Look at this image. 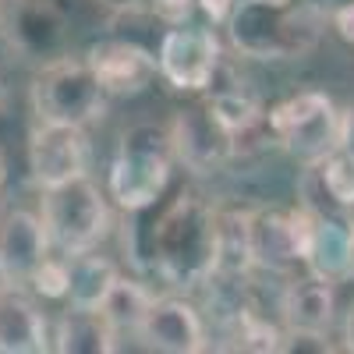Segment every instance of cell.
Returning a JSON list of instances; mask_svg holds the SVG:
<instances>
[{"label":"cell","instance_id":"9","mask_svg":"<svg viewBox=\"0 0 354 354\" xmlns=\"http://www.w3.org/2000/svg\"><path fill=\"white\" fill-rule=\"evenodd\" d=\"M88 167V142L75 124H46L28 135V170L39 188H57L82 177Z\"/></svg>","mask_w":354,"mask_h":354},{"label":"cell","instance_id":"12","mask_svg":"<svg viewBox=\"0 0 354 354\" xmlns=\"http://www.w3.org/2000/svg\"><path fill=\"white\" fill-rule=\"evenodd\" d=\"M88 68L96 71V78L103 82V88L110 96H135L160 75V61L138 43H124V39H110L88 50Z\"/></svg>","mask_w":354,"mask_h":354},{"label":"cell","instance_id":"1","mask_svg":"<svg viewBox=\"0 0 354 354\" xmlns=\"http://www.w3.org/2000/svg\"><path fill=\"white\" fill-rule=\"evenodd\" d=\"M153 270L170 287H202L216 270V213L198 195H177L149 223Z\"/></svg>","mask_w":354,"mask_h":354},{"label":"cell","instance_id":"6","mask_svg":"<svg viewBox=\"0 0 354 354\" xmlns=\"http://www.w3.org/2000/svg\"><path fill=\"white\" fill-rule=\"evenodd\" d=\"M266 124L290 156L305 163H319L333 149H340V113L322 93H298L277 103Z\"/></svg>","mask_w":354,"mask_h":354},{"label":"cell","instance_id":"2","mask_svg":"<svg viewBox=\"0 0 354 354\" xmlns=\"http://www.w3.org/2000/svg\"><path fill=\"white\" fill-rule=\"evenodd\" d=\"M174 167V142L167 128L135 124L121 135L110 163V198L124 213H142L167 192Z\"/></svg>","mask_w":354,"mask_h":354},{"label":"cell","instance_id":"30","mask_svg":"<svg viewBox=\"0 0 354 354\" xmlns=\"http://www.w3.org/2000/svg\"><path fill=\"white\" fill-rule=\"evenodd\" d=\"M100 4L106 8V11H117V15H124V11H135L142 0H100Z\"/></svg>","mask_w":354,"mask_h":354},{"label":"cell","instance_id":"7","mask_svg":"<svg viewBox=\"0 0 354 354\" xmlns=\"http://www.w3.org/2000/svg\"><path fill=\"white\" fill-rule=\"evenodd\" d=\"M312 227H315V209L252 213V259H255V266L273 270V273H290L308 255Z\"/></svg>","mask_w":354,"mask_h":354},{"label":"cell","instance_id":"22","mask_svg":"<svg viewBox=\"0 0 354 354\" xmlns=\"http://www.w3.org/2000/svg\"><path fill=\"white\" fill-rule=\"evenodd\" d=\"M205 103H209V110L220 117V124L234 135L238 149H241V138H248L262 124V106L252 93H245V88H216L213 100H205Z\"/></svg>","mask_w":354,"mask_h":354},{"label":"cell","instance_id":"16","mask_svg":"<svg viewBox=\"0 0 354 354\" xmlns=\"http://www.w3.org/2000/svg\"><path fill=\"white\" fill-rule=\"evenodd\" d=\"M11 39L28 57H53L68 39V21L50 0H18L11 18Z\"/></svg>","mask_w":354,"mask_h":354},{"label":"cell","instance_id":"11","mask_svg":"<svg viewBox=\"0 0 354 354\" xmlns=\"http://www.w3.org/2000/svg\"><path fill=\"white\" fill-rule=\"evenodd\" d=\"M46 227L39 216L25 209L0 213V280L4 283H32L36 270L46 259Z\"/></svg>","mask_w":354,"mask_h":354},{"label":"cell","instance_id":"23","mask_svg":"<svg viewBox=\"0 0 354 354\" xmlns=\"http://www.w3.org/2000/svg\"><path fill=\"white\" fill-rule=\"evenodd\" d=\"M319 181H322V192H326V198L333 205H354V153L347 149H333L326 160L312 163Z\"/></svg>","mask_w":354,"mask_h":354},{"label":"cell","instance_id":"28","mask_svg":"<svg viewBox=\"0 0 354 354\" xmlns=\"http://www.w3.org/2000/svg\"><path fill=\"white\" fill-rule=\"evenodd\" d=\"M333 25H337L340 39L354 43V0H347V4H340V8L333 11Z\"/></svg>","mask_w":354,"mask_h":354},{"label":"cell","instance_id":"15","mask_svg":"<svg viewBox=\"0 0 354 354\" xmlns=\"http://www.w3.org/2000/svg\"><path fill=\"white\" fill-rule=\"evenodd\" d=\"M50 347L46 319L15 283H0V354H43Z\"/></svg>","mask_w":354,"mask_h":354},{"label":"cell","instance_id":"18","mask_svg":"<svg viewBox=\"0 0 354 354\" xmlns=\"http://www.w3.org/2000/svg\"><path fill=\"white\" fill-rule=\"evenodd\" d=\"M61 354H110L117 351V333L96 308H68L53 337Z\"/></svg>","mask_w":354,"mask_h":354},{"label":"cell","instance_id":"8","mask_svg":"<svg viewBox=\"0 0 354 354\" xmlns=\"http://www.w3.org/2000/svg\"><path fill=\"white\" fill-rule=\"evenodd\" d=\"M160 75L181 88V93H198L220 71V39L209 28H170L160 43Z\"/></svg>","mask_w":354,"mask_h":354},{"label":"cell","instance_id":"33","mask_svg":"<svg viewBox=\"0 0 354 354\" xmlns=\"http://www.w3.org/2000/svg\"><path fill=\"white\" fill-rule=\"evenodd\" d=\"M4 181H8V160H4V153H0V188H4Z\"/></svg>","mask_w":354,"mask_h":354},{"label":"cell","instance_id":"5","mask_svg":"<svg viewBox=\"0 0 354 354\" xmlns=\"http://www.w3.org/2000/svg\"><path fill=\"white\" fill-rule=\"evenodd\" d=\"M43 227L50 245H57L64 255L88 252L106 234L110 209L100 188L82 174L68 185L43 188Z\"/></svg>","mask_w":354,"mask_h":354},{"label":"cell","instance_id":"27","mask_svg":"<svg viewBox=\"0 0 354 354\" xmlns=\"http://www.w3.org/2000/svg\"><path fill=\"white\" fill-rule=\"evenodd\" d=\"M198 8L205 11V18H209L213 25H223V21H230L238 0H198Z\"/></svg>","mask_w":354,"mask_h":354},{"label":"cell","instance_id":"14","mask_svg":"<svg viewBox=\"0 0 354 354\" xmlns=\"http://www.w3.org/2000/svg\"><path fill=\"white\" fill-rule=\"evenodd\" d=\"M305 266L312 270V277H322L330 283L354 277V223L315 209V227H312Z\"/></svg>","mask_w":354,"mask_h":354},{"label":"cell","instance_id":"19","mask_svg":"<svg viewBox=\"0 0 354 354\" xmlns=\"http://www.w3.org/2000/svg\"><path fill=\"white\" fill-rule=\"evenodd\" d=\"M255 266L252 259V213H216V270L213 277L238 280Z\"/></svg>","mask_w":354,"mask_h":354},{"label":"cell","instance_id":"25","mask_svg":"<svg viewBox=\"0 0 354 354\" xmlns=\"http://www.w3.org/2000/svg\"><path fill=\"white\" fill-rule=\"evenodd\" d=\"M32 287L43 294V298H68V262L43 259V266L32 277Z\"/></svg>","mask_w":354,"mask_h":354},{"label":"cell","instance_id":"24","mask_svg":"<svg viewBox=\"0 0 354 354\" xmlns=\"http://www.w3.org/2000/svg\"><path fill=\"white\" fill-rule=\"evenodd\" d=\"M238 340H241V347L245 351H280L283 347V337H280V330L277 326H270L266 319H259L255 312H248V308H241L238 312Z\"/></svg>","mask_w":354,"mask_h":354},{"label":"cell","instance_id":"34","mask_svg":"<svg viewBox=\"0 0 354 354\" xmlns=\"http://www.w3.org/2000/svg\"><path fill=\"white\" fill-rule=\"evenodd\" d=\"M259 4H273V8H283V4H290V0H259Z\"/></svg>","mask_w":354,"mask_h":354},{"label":"cell","instance_id":"13","mask_svg":"<svg viewBox=\"0 0 354 354\" xmlns=\"http://www.w3.org/2000/svg\"><path fill=\"white\" fill-rule=\"evenodd\" d=\"M138 337L163 354H198L205 351V330L198 312L181 298H153L142 319Z\"/></svg>","mask_w":354,"mask_h":354},{"label":"cell","instance_id":"32","mask_svg":"<svg viewBox=\"0 0 354 354\" xmlns=\"http://www.w3.org/2000/svg\"><path fill=\"white\" fill-rule=\"evenodd\" d=\"M308 4H312L315 11H337L340 4H347V0H308Z\"/></svg>","mask_w":354,"mask_h":354},{"label":"cell","instance_id":"31","mask_svg":"<svg viewBox=\"0 0 354 354\" xmlns=\"http://www.w3.org/2000/svg\"><path fill=\"white\" fill-rule=\"evenodd\" d=\"M344 340H347V351H354V305H351L347 322H344Z\"/></svg>","mask_w":354,"mask_h":354},{"label":"cell","instance_id":"10","mask_svg":"<svg viewBox=\"0 0 354 354\" xmlns=\"http://www.w3.org/2000/svg\"><path fill=\"white\" fill-rule=\"evenodd\" d=\"M170 142H174V156L195 174L213 170L238 153V142L220 124V117L209 110V103L177 110L170 124Z\"/></svg>","mask_w":354,"mask_h":354},{"label":"cell","instance_id":"29","mask_svg":"<svg viewBox=\"0 0 354 354\" xmlns=\"http://www.w3.org/2000/svg\"><path fill=\"white\" fill-rule=\"evenodd\" d=\"M340 149L354 153V110L347 117H340Z\"/></svg>","mask_w":354,"mask_h":354},{"label":"cell","instance_id":"20","mask_svg":"<svg viewBox=\"0 0 354 354\" xmlns=\"http://www.w3.org/2000/svg\"><path fill=\"white\" fill-rule=\"evenodd\" d=\"M113 280H117V270L106 259L93 255V248L68 255V301H71V308H96L100 312Z\"/></svg>","mask_w":354,"mask_h":354},{"label":"cell","instance_id":"4","mask_svg":"<svg viewBox=\"0 0 354 354\" xmlns=\"http://www.w3.org/2000/svg\"><path fill=\"white\" fill-rule=\"evenodd\" d=\"M106 88L88 68V61L53 57L32 82V110L46 124L85 128L106 113Z\"/></svg>","mask_w":354,"mask_h":354},{"label":"cell","instance_id":"21","mask_svg":"<svg viewBox=\"0 0 354 354\" xmlns=\"http://www.w3.org/2000/svg\"><path fill=\"white\" fill-rule=\"evenodd\" d=\"M149 305H153V294L145 290L142 283L117 277L113 287H110V294H106V301L100 305V312L113 326V333H138L145 312H149Z\"/></svg>","mask_w":354,"mask_h":354},{"label":"cell","instance_id":"3","mask_svg":"<svg viewBox=\"0 0 354 354\" xmlns=\"http://www.w3.org/2000/svg\"><path fill=\"white\" fill-rule=\"evenodd\" d=\"M322 11L312 4L294 11L290 4L273 8L259 4V0H245L234 8L227 28L230 39L245 57H259V61H287V57H301L315 46L319 39Z\"/></svg>","mask_w":354,"mask_h":354},{"label":"cell","instance_id":"26","mask_svg":"<svg viewBox=\"0 0 354 354\" xmlns=\"http://www.w3.org/2000/svg\"><path fill=\"white\" fill-rule=\"evenodd\" d=\"M149 4H153L156 18H163L170 25H185L188 15L198 8V0H149Z\"/></svg>","mask_w":354,"mask_h":354},{"label":"cell","instance_id":"17","mask_svg":"<svg viewBox=\"0 0 354 354\" xmlns=\"http://www.w3.org/2000/svg\"><path fill=\"white\" fill-rule=\"evenodd\" d=\"M283 322L294 333H326L333 322V283L305 277L283 294Z\"/></svg>","mask_w":354,"mask_h":354}]
</instances>
